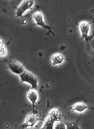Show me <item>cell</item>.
<instances>
[{
  "instance_id": "cell-1",
  "label": "cell",
  "mask_w": 94,
  "mask_h": 129,
  "mask_svg": "<svg viewBox=\"0 0 94 129\" xmlns=\"http://www.w3.org/2000/svg\"><path fill=\"white\" fill-rule=\"evenodd\" d=\"M61 110L58 108H53L49 111L41 129H54L55 122L60 121L62 119Z\"/></svg>"
},
{
  "instance_id": "cell-2",
  "label": "cell",
  "mask_w": 94,
  "mask_h": 129,
  "mask_svg": "<svg viewBox=\"0 0 94 129\" xmlns=\"http://www.w3.org/2000/svg\"><path fill=\"white\" fill-rule=\"evenodd\" d=\"M21 82L29 83L32 86V88L34 89H37L38 86V81L34 74L29 72L25 71L22 74L19 75Z\"/></svg>"
},
{
  "instance_id": "cell-3",
  "label": "cell",
  "mask_w": 94,
  "mask_h": 129,
  "mask_svg": "<svg viewBox=\"0 0 94 129\" xmlns=\"http://www.w3.org/2000/svg\"><path fill=\"white\" fill-rule=\"evenodd\" d=\"M42 120L43 119L40 117L37 113L32 112L31 113H28L27 115L25 117V120L21 124V127L23 129L28 127H33L36 124L37 122Z\"/></svg>"
},
{
  "instance_id": "cell-4",
  "label": "cell",
  "mask_w": 94,
  "mask_h": 129,
  "mask_svg": "<svg viewBox=\"0 0 94 129\" xmlns=\"http://www.w3.org/2000/svg\"><path fill=\"white\" fill-rule=\"evenodd\" d=\"M33 17L36 21V25L41 26L42 27L47 29L49 30V32L51 33L53 35H55V33L51 30V29H55L54 28L51 27V26L47 25L43 21V14L41 11H38L34 12L33 14Z\"/></svg>"
},
{
  "instance_id": "cell-5",
  "label": "cell",
  "mask_w": 94,
  "mask_h": 129,
  "mask_svg": "<svg viewBox=\"0 0 94 129\" xmlns=\"http://www.w3.org/2000/svg\"><path fill=\"white\" fill-rule=\"evenodd\" d=\"M33 0H24L16 10V17H22L23 14L27 10L31 9L34 4Z\"/></svg>"
},
{
  "instance_id": "cell-6",
  "label": "cell",
  "mask_w": 94,
  "mask_h": 129,
  "mask_svg": "<svg viewBox=\"0 0 94 129\" xmlns=\"http://www.w3.org/2000/svg\"><path fill=\"white\" fill-rule=\"evenodd\" d=\"M8 67L11 72L19 76L25 71L24 66L16 60L10 61L8 64Z\"/></svg>"
},
{
  "instance_id": "cell-7",
  "label": "cell",
  "mask_w": 94,
  "mask_h": 129,
  "mask_svg": "<svg viewBox=\"0 0 94 129\" xmlns=\"http://www.w3.org/2000/svg\"><path fill=\"white\" fill-rule=\"evenodd\" d=\"M93 23L94 22H87L84 21L81 22L79 25L80 31L81 32L82 38H85L86 42L91 39V37L88 36V33L89 30L90 25Z\"/></svg>"
},
{
  "instance_id": "cell-8",
  "label": "cell",
  "mask_w": 94,
  "mask_h": 129,
  "mask_svg": "<svg viewBox=\"0 0 94 129\" xmlns=\"http://www.w3.org/2000/svg\"><path fill=\"white\" fill-rule=\"evenodd\" d=\"M27 96L28 99L30 100V102L32 104V112H36L35 110V105L38 98V93L36 90L33 89L32 88H30V89L28 90Z\"/></svg>"
},
{
  "instance_id": "cell-9",
  "label": "cell",
  "mask_w": 94,
  "mask_h": 129,
  "mask_svg": "<svg viewBox=\"0 0 94 129\" xmlns=\"http://www.w3.org/2000/svg\"><path fill=\"white\" fill-rule=\"evenodd\" d=\"M69 109L70 110H73L80 113L85 111L87 109L94 110V108L88 106L87 104H85L84 102H80L74 104L73 105L70 107Z\"/></svg>"
},
{
  "instance_id": "cell-10",
  "label": "cell",
  "mask_w": 94,
  "mask_h": 129,
  "mask_svg": "<svg viewBox=\"0 0 94 129\" xmlns=\"http://www.w3.org/2000/svg\"><path fill=\"white\" fill-rule=\"evenodd\" d=\"M51 60L53 65L61 64L64 60L63 55L60 53H56L54 54L51 57Z\"/></svg>"
},
{
  "instance_id": "cell-11",
  "label": "cell",
  "mask_w": 94,
  "mask_h": 129,
  "mask_svg": "<svg viewBox=\"0 0 94 129\" xmlns=\"http://www.w3.org/2000/svg\"><path fill=\"white\" fill-rule=\"evenodd\" d=\"M64 123L66 125L67 129H80L78 122L76 121H65Z\"/></svg>"
},
{
  "instance_id": "cell-12",
  "label": "cell",
  "mask_w": 94,
  "mask_h": 129,
  "mask_svg": "<svg viewBox=\"0 0 94 129\" xmlns=\"http://www.w3.org/2000/svg\"><path fill=\"white\" fill-rule=\"evenodd\" d=\"M1 51H0V55L1 56L5 55L7 53V49L5 46L4 42L2 39H1Z\"/></svg>"
},
{
  "instance_id": "cell-13",
  "label": "cell",
  "mask_w": 94,
  "mask_h": 129,
  "mask_svg": "<svg viewBox=\"0 0 94 129\" xmlns=\"http://www.w3.org/2000/svg\"><path fill=\"white\" fill-rule=\"evenodd\" d=\"M54 129H67V128L64 122L59 121L55 125Z\"/></svg>"
},
{
  "instance_id": "cell-14",
  "label": "cell",
  "mask_w": 94,
  "mask_h": 129,
  "mask_svg": "<svg viewBox=\"0 0 94 129\" xmlns=\"http://www.w3.org/2000/svg\"><path fill=\"white\" fill-rule=\"evenodd\" d=\"M93 93H94V92H93Z\"/></svg>"
}]
</instances>
